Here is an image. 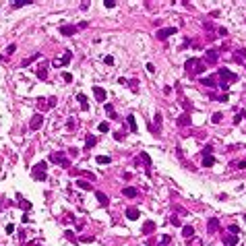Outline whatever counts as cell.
<instances>
[{
  "label": "cell",
  "instance_id": "1",
  "mask_svg": "<svg viewBox=\"0 0 246 246\" xmlns=\"http://www.w3.org/2000/svg\"><path fill=\"white\" fill-rule=\"evenodd\" d=\"M217 75H219L221 83H228V85H230V83H234V81L238 79V75H236V73H230L228 68H219V71H217Z\"/></svg>",
  "mask_w": 246,
  "mask_h": 246
},
{
  "label": "cell",
  "instance_id": "2",
  "mask_svg": "<svg viewBox=\"0 0 246 246\" xmlns=\"http://www.w3.org/2000/svg\"><path fill=\"white\" fill-rule=\"evenodd\" d=\"M46 161H39L37 166H33L31 168V172H33V178H35V180H46V172H43V170H46Z\"/></svg>",
  "mask_w": 246,
  "mask_h": 246
},
{
  "label": "cell",
  "instance_id": "3",
  "mask_svg": "<svg viewBox=\"0 0 246 246\" xmlns=\"http://www.w3.org/2000/svg\"><path fill=\"white\" fill-rule=\"evenodd\" d=\"M50 161H52V164H58V166H62V168H68V166H71V161L66 159L64 155H60V153H52V155H50Z\"/></svg>",
  "mask_w": 246,
  "mask_h": 246
},
{
  "label": "cell",
  "instance_id": "4",
  "mask_svg": "<svg viewBox=\"0 0 246 246\" xmlns=\"http://www.w3.org/2000/svg\"><path fill=\"white\" fill-rule=\"evenodd\" d=\"M41 124H43V116H41V114H33L31 120H29V128H31V130H39Z\"/></svg>",
  "mask_w": 246,
  "mask_h": 246
},
{
  "label": "cell",
  "instance_id": "5",
  "mask_svg": "<svg viewBox=\"0 0 246 246\" xmlns=\"http://www.w3.org/2000/svg\"><path fill=\"white\" fill-rule=\"evenodd\" d=\"M174 33H178V29H176V27H166V29H159V31H157V37H159V39H164V37L174 35Z\"/></svg>",
  "mask_w": 246,
  "mask_h": 246
},
{
  "label": "cell",
  "instance_id": "6",
  "mask_svg": "<svg viewBox=\"0 0 246 246\" xmlns=\"http://www.w3.org/2000/svg\"><path fill=\"white\" fill-rule=\"evenodd\" d=\"M60 33L66 35V37H71V35L77 33V27H73V25H62V27H60Z\"/></svg>",
  "mask_w": 246,
  "mask_h": 246
},
{
  "label": "cell",
  "instance_id": "7",
  "mask_svg": "<svg viewBox=\"0 0 246 246\" xmlns=\"http://www.w3.org/2000/svg\"><path fill=\"white\" fill-rule=\"evenodd\" d=\"M93 95L97 101H106V89L103 87H93Z\"/></svg>",
  "mask_w": 246,
  "mask_h": 246
},
{
  "label": "cell",
  "instance_id": "8",
  "mask_svg": "<svg viewBox=\"0 0 246 246\" xmlns=\"http://www.w3.org/2000/svg\"><path fill=\"white\" fill-rule=\"evenodd\" d=\"M95 198L99 201V205H101V207H108V205H110V198H108L103 192H99V190H95Z\"/></svg>",
  "mask_w": 246,
  "mask_h": 246
},
{
  "label": "cell",
  "instance_id": "9",
  "mask_svg": "<svg viewBox=\"0 0 246 246\" xmlns=\"http://www.w3.org/2000/svg\"><path fill=\"white\" fill-rule=\"evenodd\" d=\"M139 215H141V213H139L137 207H128V209H126V217H128V219H139Z\"/></svg>",
  "mask_w": 246,
  "mask_h": 246
},
{
  "label": "cell",
  "instance_id": "10",
  "mask_svg": "<svg viewBox=\"0 0 246 246\" xmlns=\"http://www.w3.org/2000/svg\"><path fill=\"white\" fill-rule=\"evenodd\" d=\"M178 126H190V116L188 114H182V116H178Z\"/></svg>",
  "mask_w": 246,
  "mask_h": 246
},
{
  "label": "cell",
  "instance_id": "11",
  "mask_svg": "<svg viewBox=\"0 0 246 246\" xmlns=\"http://www.w3.org/2000/svg\"><path fill=\"white\" fill-rule=\"evenodd\" d=\"M213 166H215L213 155H203V168H213Z\"/></svg>",
  "mask_w": 246,
  "mask_h": 246
},
{
  "label": "cell",
  "instance_id": "12",
  "mask_svg": "<svg viewBox=\"0 0 246 246\" xmlns=\"http://www.w3.org/2000/svg\"><path fill=\"white\" fill-rule=\"evenodd\" d=\"M223 244H226V246H236L238 244V236H223Z\"/></svg>",
  "mask_w": 246,
  "mask_h": 246
},
{
  "label": "cell",
  "instance_id": "13",
  "mask_svg": "<svg viewBox=\"0 0 246 246\" xmlns=\"http://www.w3.org/2000/svg\"><path fill=\"white\" fill-rule=\"evenodd\" d=\"M126 126H128L132 132H137V122H135V116H132V114L126 116Z\"/></svg>",
  "mask_w": 246,
  "mask_h": 246
},
{
  "label": "cell",
  "instance_id": "14",
  "mask_svg": "<svg viewBox=\"0 0 246 246\" xmlns=\"http://www.w3.org/2000/svg\"><path fill=\"white\" fill-rule=\"evenodd\" d=\"M95 143H97V137H93V135H87V139H85V149H91V147H95Z\"/></svg>",
  "mask_w": 246,
  "mask_h": 246
},
{
  "label": "cell",
  "instance_id": "15",
  "mask_svg": "<svg viewBox=\"0 0 246 246\" xmlns=\"http://www.w3.org/2000/svg\"><path fill=\"white\" fill-rule=\"evenodd\" d=\"M27 4H33V2H31V0H13V2H10L13 8H21V6H27Z\"/></svg>",
  "mask_w": 246,
  "mask_h": 246
},
{
  "label": "cell",
  "instance_id": "16",
  "mask_svg": "<svg viewBox=\"0 0 246 246\" xmlns=\"http://www.w3.org/2000/svg\"><path fill=\"white\" fill-rule=\"evenodd\" d=\"M182 236L190 240V238L194 236V228H192V226H184V228H182Z\"/></svg>",
  "mask_w": 246,
  "mask_h": 246
},
{
  "label": "cell",
  "instance_id": "17",
  "mask_svg": "<svg viewBox=\"0 0 246 246\" xmlns=\"http://www.w3.org/2000/svg\"><path fill=\"white\" fill-rule=\"evenodd\" d=\"M207 230H209V232H217V230H219V219H209Z\"/></svg>",
  "mask_w": 246,
  "mask_h": 246
},
{
  "label": "cell",
  "instance_id": "18",
  "mask_svg": "<svg viewBox=\"0 0 246 246\" xmlns=\"http://www.w3.org/2000/svg\"><path fill=\"white\" fill-rule=\"evenodd\" d=\"M205 60H207V62H215V60H217V52H215V50H207V52H205Z\"/></svg>",
  "mask_w": 246,
  "mask_h": 246
},
{
  "label": "cell",
  "instance_id": "19",
  "mask_svg": "<svg viewBox=\"0 0 246 246\" xmlns=\"http://www.w3.org/2000/svg\"><path fill=\"white\" fill-rule=\"evenodd\" d=\"M77 101H79L81 110H87V108H89V103H87V97H85L83 93H79V95H77Z\"/></svg>",
  "mask_w": 246,
  "mask_h": 246
},
{
  "label": "cell",
  "instance_id": "20",
  "mask_svg": "<svg viewBox=\"0 0 246 246\" xmlns=\"http://www.w3.org/2000/svg\"><path fill=\"white\" fill-rule=\"evenodd\" d=\"M122 194H124V196H128V198H135V196H137V188H130V186H126V188L122 190Z\"/></svg>",
  "mask_w": 246,
  "mask_h": 246
},
{
  "label": "cell",
  "instance_id": "21",
  "mask_svg": "<svg viewBox=\"0 0 246 246\" xmlns=\"http://www.w3.org/2000/svg\"><path fill=\"white\" fill-rule=\"evenodd\" d=\"M153 230H155V223L153 221H147L143 226V234H153Z\"/></svg>",
  "mask_w": 246,
  "mask_h": 246
},
{
  "label": "cell",
  "instance_id": "22",
  "mask_svg": "<svg viewBox=\"0 0 246 246\" xmlns=\"http://www.w3.org/2000/svg\"><path fill=\"white\" fill-rule=\"evenodd\" d=\"M77 186H79L81 190H91V188H93L91 182H85V180H77Z\"/></svg>",
  "mask_w": 246,
  "mask_h": 246
},
{
  "label": "cell",
  "instance_id": "23",
  "mask_svg": "<svg viewBox=\"0 0 246 246\" xmlns=\"http://www.w3.org/2000/svg\"><path fill=\"white\" fill-rule=\"evenodd\" d=\"M97 164H101V166H106V164H110L112 161V157H110V155H97Z\"/></svg>",
  "mask_w": 246,
  "mask_h": 246
},
{
  "label": "cell",
  "instance_id": "24",
  "mask_svg": "<svg viewBox=\"0 0 246 246\" xmlns=\"http://www.w3.org/2000/svg\"><path fill=\"white\" fill-rule=\"evenodd\" d=\"M194 71H196V75H201L205 71V62L203 60H196V64H194Z\"/></svg>",
  "mask_w": 246,
  "mask_h": 246
},
{
  "label": "cell",
  "instance_id": "25",
  "mask_svg": "<svg viewBox=\"0 0 246 246\" xmlns=\"http://www.w3.org/2000/svg\"><path fill=\"white\" fill-rule=\"evenodd\" d=\"M106 112H108V116L112 120H116V112H114V108H112V103H106Z\"/></svg>",
  "mask_w": 246,
  "mask_h": 246
},
{
  "label": "cell",
  "instance_id": "26",
  "mask_svg": "<svg viewBox=\"0 0 246 246\" xmlns=\"http://www.w3.org/2000/svg\"><path fill=\"white\" fill-rule=\"evenodd\" d=\"M46 77H48V73H46V66H41V68H37V79L46 81Z\"/></svg>",
  "mask_w": 246,
  "mask_h": 246
},
{
  "label": "cell",
  "instance_id": "27",
  "mask_svg": "<svg viewBox=\"0 0 246 246\" xmlns=\"http://www.w3.org/2000/svg\"><path fill=\"white\" fill-rule=\"evenodd\" d=\"M194 64H196V58H188V60H186V64H184V68H186V71H190Z\"/></svg>",
  "mask_w": 246,
  "mask_h": 246
},
{
  "label": "cell",
  "instance_id": "28",
  "mask_svg": "<svg viewBox=\"0 0 246 246\" xmlns=\"http://www.w3.org/2000/svg\"><path fill=\"white\" fill-rule=\"evenodd\" d=\"M221 118H223V114H221V112H215V114L211 116V120H213L215 124H219V122H221Z\"/></svg>",
  "mask_w": 246,
  "mask_h": 246
},
{
  "label": "cell",
  "instance_id": "29",
  "mask_svg": "<svg viewBox=\"0 0 246 246\" xmlns=\"http://www.w3.org/2000/svg\"><path fill=\"white\" fill-rule=\"evenodd\" d=\"M201 83H203V85H209V87H215V79H213V77H209V79H201Z\"/></svg>",
  "mask_w": 246,
  "mask_h": 246
},
{
  "label": "cell",
  "instance_id": "30",
  "mask_svg": "<svg viewBox=\"0 0 246 246\" xmlns=\"http://www.w3.org/2000/svg\"><path fill=\"white\" fill-rule=\"evenodd\" d=\"M71 62V50H66L64 52V58H62V64H68Z\"/></svg>",
  "mask_w": 246,
  "mask_h": 246
},
{
  "label": "cell",
  "instance_id": "31",
  "mask_svg": "<svg viewBox=\"0 0 246 246\" xmlns=\"http://www.w3.org/2000/svg\"><path fill=\"white\" fill-rule=\"evenodd\" d=\"M37 58H39V54H35V56H31V58H25V60H23V66L31 64V62H33V60H37Z\"/></svg>",
  "mask_w": 246,
  "mask_h": 246
},
{
  "label": "cell",
  "instance_id": "32",
  "mask_svg": "<svg viewBox=\"0 0 246 246\" xmlns=\"http://www.w3.org/2000/svg\"><path fill=\"white\" fill-rule=\"evenodd\" d=\"M244 56H246V50H238V52H236V60H240V62H242V60H244Z\"/></svg>",
  "mask_w": 246,
  "mask_h": 246
},
{
  "label": "cell",
  "instance_id": "33",
  "mask_svg": "<svg viewBox=\"0 0 246 246\" xmlns=\"http://www.w3.org/2000/svg\"><path fill=\"white\" fill-rule=\"evenodd\" d=\"M244 116H246V112H240V114H238V116H236V118H234V124H240V122H242V118H244Z\"/></svg>",
  "mask_w": 246,
  "mask_h": 246
},
{
  "label": "cell",
  "instance_id": "34",
  "mask_svg": "<svg viewBox=\"0 0 246 246\" xmlns=\"http://www.w3.org/2000/svg\"><path fill=\"white\" fill-rule=\"evenodd\" d=\"M77 126V122H75V118H68V122H66V128H68V130H73Z\"/></svg>",
  "mask_w": 246,
  "mask_h": 246
},
{
  "label": "cell",
  "instance_id": "35",
  "mask_svg": "<svg viewBox=\"0 0 246 246\" xmlns=\"http://www.w3.org/2000/svg\"><path fill=\"white\" fill-rule=\"evenodd\" d=\"M108 130H110V124H108V122H101V124H99V132H108Z\"/></svg>",
  "mask_w": 246,
  "mask_h": 246
},
{
  "label": "cell",
  "instance_id": "36",
  "mask_svg": "<svg viewBox=\"0 0 246 246\" xmlns=\"http://www.w3.org/2000/svg\"><path fill=\"white\" fill-rule=\"evenodd\" d=\"M103 6H106V8H114V6H116V2H114V0H106Z\"/></svg>",
  "mask_w": 246,
  "mask_h": 246
},
{
  "label": "cell",
  "instance_id": "37",
  "mask_svg": "<svg viewBox=\"0 0 246 246\" xmlns=\"http://www.w3.org/2000/svg\"><path fill=\"white\" fill-rule=\"evenodd\" d=\"M62 79H64L66 83H71V81H73V75H71V73H62Z\"/></svg>",
  "mask_w": 246,
  "mask_h": 246
},
{
  "label": "cell",
  "instance_id": "38",
  "mask_svg": "<svg viewBox=\"0 0 246 246\" xmlns=\"http://www.w3.org/2000/svg\"><path fill=\"white\" fill-rule=\"evenodd\" d=\"M141 159H143V161H145L147 166L151 164V157H149V155H147V153H143V155H141Z\"/></svg>",
  "mask_w": 246,
  "mask_h": 246
},
{
  "label": "cell",
  "instance_id": "39",
  "mask_svg": "<svg viewBox=\"0 0 246 246\" xmlns=\"http://www.w3.org/2000/svg\"><path fill=\"white\" fill-rule=\"evenodd\" d=\"M64 236L68 238V240H75V232H71V230H66V232H64Z\"/></svg>",
  "mask_w": 246,
  "mask_h": 246
},
{
  "label": "cell",
  "instance_id": "40",
  "mask_svg": "<svg viewBox=\"0 0 246 246\" xmlns=\"http://www.w3.org/2000/svg\"><path fill=\"white\" fill-rule=\"evenodd\" d=\"M17 50V46H15V43H8V48H6V54H13Z\"/></svg>",
  "mask_w": 246,
  "mask_h": 246
},
{
  "label": "cell",
  "instance_id": "41",
  "mask_svg": "<svg viewBox=\"0 0 246 246\" xmlns=\"http://www.w3.org/2000/svg\"><path fill=\"white\" fill-rule=\"evenodd\" d=\"M4 230H6V234H13V232H15V226H13V223H6Z\"/></svg>",
  "mask_w": 246,
  "mask_h": 246
},
{
  "label": "cell",
  "instance_id": "42",
  "mask_svg": "<svg viewBox=\"0 0 246 246\" xmlns=\"http://www.w3.org/2000/svg\"><path fill=\"white\" fill-rule=\"evenodd\" d=\"M230 232H232V234H238V232H240V228L236 226V223H232V226H230Z\"/></svg>",
  "mask_w": 246,
  "mask_h": 246
},
{
  "label": "cell",
  "instance_id": "43",
  "mask_svg": "<svg viewBox=\"0 0 246 246\" xmlns=\"http://www.w3.org/2000/svg\"><path fill=\"white\" fill-rule=\"evenodd\" d=\"M103 62H106V64H114V56H106Z\"/></svg>",
  "mask_w": 246,
  "mask_h": 246
},
{
  "label": "cell",
  "instance_id": "44",
  "mask_svg": "<svg viewBox=\"0 0 246 246\" xmlns=\"http://www.w3.org/2000/svg\"><path fill=\"white\" fill-rule=\"evenodd\" d=\"M81 240H83V242H93L95 238H93V236H81Z\"/></svg>",
  "mask_w": 246,
  "mask_h": 246
},
{
  "label": "cell",
  "instance_id": "45",
  "mask_svg": "<svg viewBox=\"0 0 246 246\" xmlns=\"http://www.w3.org/2000/svg\"><path fill=\"white\" fill-rule=\"evenodd\" d=\"M128 85H130V89H132V91H137V89H139V87H137V81H135V79H132V81H130Z\"/></svg>",
  "mask_w": 246,
  "mask_h": 246
},
{
  "label": "cell",
  "instance_id": "46",
  "mask_svg": "<svg viewBox=\"0 0 246 246\" xmlns=\"http://www.w3.org/2000/svg\"><path fill=\"white\" fill-rule=\"evenodd\" d=\"M21 207H23V209H25V211H27V209H29V207H31V205H29V203H27V201H23V198H21Z\"/></svg>",
  "mask_w": 246,
  "mask_h": 246
},
{
  "label": "cell",
  "instance_id": "47",
  "mask_svg": "<svg viewBox=\"0 0 246 246\" xmlns=\"http://www.w3.org/2000/svg\"><path fill=\"white\" fill-rule=\"evenodd\" d=\"M54 106H56V97H50L48 99V108H54Z\"/></svg>",
  "mask_w": 246,
  "mask_h": 246
},
{
  "label": "cell",
  "instance_id": "48",
  "mask_svg": "<svg viewBox=\"0 0 246 246\" xmlns=\"http://www.w3.org/2000/svg\"><path fill=\"white\" fill-rule=\"evenodd\" d=\"M170 242H172V238H170V236H164V240H161V244H170Z\"/></svg>",
  "mask_w": 246,
  "mask_h": 246
},
{
  "label": "cell",
  "instance_id": "49",
  "mask_svg": "<svg viewBox=\"0 0 246 246\" xmlns=\"http://www.w3.org/2000/svg\"><path fill=\"white\" fill-rule=\"evenodd\" d=\"M172 223H174V226H180V219H178V217L174 215V217H172Z\"/></svg>",
  "mask_w": 246,
  "mask_h": 246
},
{
  "label": "cell",
  "instance_id": "50",
  "mask_svg": "<svg viewBox=\"0 0 246 246\" xmlns=\"http://www.w3.org/2000/svg\"><path fill=\"white\" fill-rule=\"evenodd\" d=\"M219 35H228V29L226 27H219Z\"/></svg>",
  "mask_w": 246,
  "mask_h": 246
},
{
  "label": "cell",
  "instance_id": "51",
  "mask_svg": "<svg viewBox=\"0 0 246 246\" xmlns=\"http://www.w3.org/2000/svg\"><path fill=\"white\" fill-rule=\"evenodd\" d=\"M147 71H149V73H155V66H153V64H151V62H149V64H147Z\"/></svg>",
  "mask_w": 246,
  "mask_h": 246
},
{
  "label": "cell",
  "instance_id": "52",
  "mask_svg": "<svg viewBox=\"0 0 246 246\" xmlns=\"http://www.w3.org/2000/svg\"><path fill=\"white\" fill-rule=\"evenodd\" d=\"M217 99H219V101H228V99H230V97H228V95H226V93H223V95H219V97H217Z\"/></svg>",
  "mask_w": 246,
  "mask_h": 246
},
{
  "label": "cell",
  "instance_id": "53",
  "mask_svg": "<svg viewBox=\"0 0 246 246\" xmlns=\"http://www.w3.org/2000/svg\"><path fill=\"white\" fill-rule=\"evenodd\" d=\"M114 137H116V141H122V139H124V135H122V132H116Z\"/></svg>",
  "mask_w": 246,
  "mask_h": 246
},
{
  "label": "cell",
  "instance_id": "54",
  "mask_svg": "<svg viewBox=\"0 0 246 246\" xmlns=\"http://www.w3.org/2000/svg\"><path fill=\"white\" fill-rule=\"evenodd\" d=\"M190 246H203V242H201V240H196V242H190Z\"/></svg>",
  "mask_w": 246,
  "mask_h": 246
},
{
  "label": "cell",
  "instance_id": "55",
  "mask_svg": "<svg viewBox=\"0 0 246 246\" xmlns=\"http://www.w3.org/2000/svg\"><path fill=\"white\" fill-rule=\"evenodd\" d=\"M161 246H168V244H161Z\"/></svg>",
  "mask_w": 246,
  "mask_h": 246
},
{
  "label": "cell",
  "instance_id": "56",
  "mask_svg": "<svg viewBox=\"0 0 246 246\" xmlns=\"http://www.w3.org/2000/svg\"><path fill=\"white\" fill-rule=\"evenodd\" d=\"M244 219H246V217H244Z\"/></svg>",
  "mask_w": 246,
  "mask_h": 246
}]
</instances>
